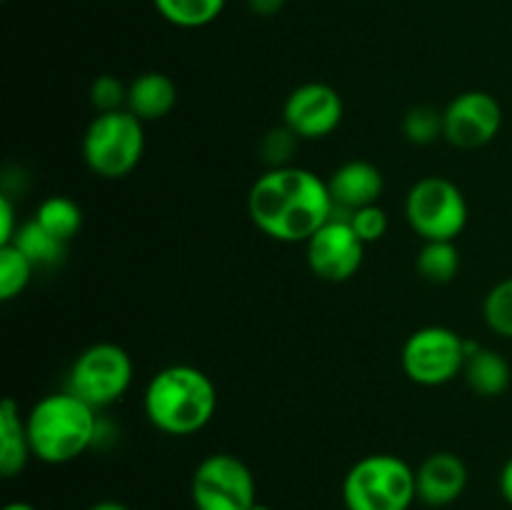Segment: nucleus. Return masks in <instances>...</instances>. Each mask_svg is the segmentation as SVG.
Instances as JSON below:
<instances>
[{"label": "nucleus", "mask_w": 512, "mask_h": 510, "mask_svg": "<svg viewBox=\"0 0 512 510\" xmlns=\"http://www.w3.org/2000/svg\"><path fill=\"white\" fill-rule=\"evenodd\" d=\"M248 215L278 243H308L333 215L328 180L298 165L265 170L248 193Z\"/></svg>", "instance_id": "obj_1"}, {"label": "nucleus", "mask_w": 512, "mask_h": 510, "mask_svg": "<svg viewBox=\"0 0 512 510\" xmlns=\"http://www.w3.org/2000/svg\"><path fill=\"white\" fill-rule=\"evenodd\" d=\"M143 408L153 428L185 438L200 433L213 420L218 390L205 370L195 365H168L145 385Z\"/></svg>", "instance_id": "obj_2"}, {"label": "nucleus", "mask_w": 512, "mask_h": 510, "mask_svg": "<svg viewBox=\"0 0 512 510\" xmlns=\"http://www.w3.org/2000/svg\"><path fill=\"white\" fill-rule=\"evenodd\" d=\"M33 458L48 465L73 463L93 448L100 433L98 410L70 390L48 393L25 413Z\"/></svg>", "instance_id": "obj_3"}, {"label": "nucleus", "mask_w": 512, "mask_h": 510, "mask_svg": "<svg viewBox=\"0 0 512 510\" xmlns=\"http://www.w3.org/2000/svg\"><path fill=\"white\" fill-rule=\"evenodd\" d=\"M415 500V468L393 453L365 455L343 478L345 510H410Z\"/></svg>", "instance_id": "obj_4"}, {"label": "nucleus", "mask_w": 512, "mask_h": 510, "mask_svg": "<svg viewBox=\"0 0 512 510\" xmlns=\"http://www.w3.org/2000/svg\"><path fill=\"white\" fill-rule=\"evenodd\" d=\"M143 153L145 123L130 110L98 113L83 135V160L98 178H125L138 168Z\"/></svg>", "instance_id": "obj_5"}, {"label": "nucleus", "mask_w": 512, "mask_h": 510, "mask_svg": "<svg viewBox=\"0 0 512 510\" xmlns=\"http://www.w3.org/2000/svg\"><path fill=\"white\" fill-rule=\"evenodd\" d=\"M405 218L423 240H458L470 208L463 190L445 175H428L405 195Z\"/></svg>", "instance_id": "obj_6"}, {"label": "nucleus", "mask_w": 512, "mask_h": 510, "mask_svg": "<svg viewBox=\"0 0 512 510\" xmlns=\"http://www.w3.org/2000/svg\"><path fill=\"white\" fill-rule=\"evenodd\" d=\"M133 358L118 343H95L75 358L68 373L70 393L95 410L118 403L133 385Z\"/></svg>", "instance_id": "obj_7"}, {"label": "nucleus", "mask_w": 512, "mask_h": 510, "mask_svg": "<svg viewBox=\"0 0 512 510\" xmlns=\"http://www.w3.org/2000/svg\"><path fill=\"white\" fill-rule=\"evenodd\" d=\"M468 350L465 338L445 325H425L408 335L400 350V365L413 383L438 388L463 375Z\"/></svg>", "instance_id": "obj_8"}, {"label": "nucleus", "mask_w": 512, "mask_h": 510, "mask_svg": "<svg viewBox=\"0 0 512 510\" xmlns=\"http://www.w3.org/2000/svg\"><path fill=\"white\" fill-rule=\"evenodd\" d=\"M190 498L195 510H250L258 493L253 473L238 455L213 453L195 468Z\"/></svg>", "instance_id": "obj_9"}, {"label": "nucleus", "mask_w": 512, "mask_h": 510, "mask_svg": "<svg viewBox=\"0 0 512 510\" xmlns=\"http://www.w3.org/2000/svg\"><path fill=\"white\" fill-rule=\"evenodd\" d=\"M305 255L315 278L328 283H345L360 270L365 258V243L348 223V213L333 208L328 223L310 235Z\"/></svg>", "instance_id": "obj_10"}, {"label": "nucleus", "mask_w": 512, "mask_h": 510, "mask_svg": "<svg viewBox=\"0 0 512 510\" xmlns=\"http://www.w3.org/2000/svg\"><path fill=\"white\" fill-rule=\"evenodd\" d=\"M503 128V105L488 90H465L443 108V138L463 150L493 143Z\"/></svg>", "instance_id": "obj_11"}, {"label": "nucleus", "mask_w": 512, "mask_h": 510, "mask_svg": "<svg viewBox=\"0 0 512 510\" xmlns=\"http://www.w3.org/2000/svg\"><path fill=\"white\" fill-rule=\"evenodd\" d=\"M343 115V98L328 83L298 85L283 103V125L300 140L328 138L343 123Z\"/></svg>", "instance_id": "obj_12"}, {"label": "nucleus", "mask_w": 512, "mask_h": 510, "mask_svg": "<svg viewBox=\"0 0 512 510\" xmlns=\"http://www.w3.org/2000/svg\"><path fill=\"white\" fill-rule=\"evenodd\" d=\"M415 488L418 500L428 508H448L468 488V465L450 450L428 455L415 468Z\"/></svg>", "instance_id": "obj_13"}, {"label": "nucleus", "mask_w": 512, "mask_h": 510, "mask_svg": "<svg viewBox=\"0 0 512 510\" xmlns=\"http://www.w3.org/2000/svg\"><path fill=\"white\" fill-rule=\"evenodd\" d=\"M328 190L333 208L350 215L353 210L378 205L385 190V178L378 165L368 160H348L330 173Z\"/></svg>", "instance_id": "obj_14"}, {"label": "nucleus", "mask_w": 512, "mask_h": 510, "mask_svg": "<svg viewBox=\"0 0 512 510\" xmlns=\"http://www.w3.org/2000/svg\"><path fill=\"white\" fill-rule=\"evenodd\" d=\"M178 105V85L173 78L158 70L135 75L128 83V108L143 123L160 120Z\"/></svg>", "instance_id": "obj_15"}, {"label": "nucleus", "mask_w": 512, "mask_h": 510, "mask_svg": "<svg viewBox=\"0 0 512 510\" xmlns=\"http://www.w3.org/2000/svg\"><path fill=\"white\" fill-rule=\"evenodd\" d=\"M465 350H468V360H465L463 378L468 388L475 395L483 398H498L510 388L512 368L508 360L493 348H483L475 340L465 338Z\"/></svg>", "instance_id": "obj_16"}, {"label": "nucleus", "mask_w": 512, "mask_h": 510, "mask_svg": "<svg viewBox=\"0 0 512 510\" xmlns=\"http://www.w3.org/2000/svg\"><path fill=\"white\" fill-rule=\"evenodd\" d=\"M30 458L33 448H30L25 415L20 413L15 398H5L0 403V475L15 478L23 473Z\"/></svg>", "instance_id": "obj_17"}, {"label": "nucleus", "mask_w": 512, "mask_h": 510, "mask_svg": "<svg viewBox=\"0 0 512 510\" xmlns=\"http://www.w3.org/2000/svg\"><path fill=\"white\" fill-rule=\"evenodd\" d=\"M10 243L18 250H23V255L35 268H53V265H58L65 255V245H68L55 238V235H50L35 218L20 223L18 233H15Z\"/></svg>", "instance_id": "obj_18"}, {"label": "nucleus", "mask_w": 512, "mask_h": 510, "mask_svg": "<svg viewBox=\"0 0 512 510\" xmlns=\"http://www.w3.org/2000/svg\"><path fill=\"white\" fill-rule=\"evenodd\" d=\"M415 270L428 283H450L460 270V250L455 240H423V248L415 258Z\"/></svg>", "instance_id": "obj_19"}, {"label": "nucleus", "mask_w": 512, "mask_h": 510, "mask_svg": "<svg viewBox=\"0 0 512 510\" xmlns=\"http://www.w3.org/2000/svg\"><path fill=\"white\" fill-rule=\"evenodd\" d=\"M228 0H153L155 10L175 28L195 30L215 23Z\"/></svg>", "instance_id": "obj_20"}, {"label": "nucleus", "mask_w": 512, "mask_h": 510, "mask_svg": "<svg viewBox=\"0 0 512 510\" xmlns=\"http://www.w3.org/2000/svg\"><path fill=\"white\" fill-rule=\"evenodd\" d=\"M50 235L70 243L83 228V208L68 195H50L38 205L33 215Z\"/></svg>", "instance_id": "obj_21"}, {"label": "nucleus", "mask_w": 512, "mask_h": 510, "mask_svg": "<svg viewBox=\"0 0 512 510\" xmlns=\"http://www.w3.org/2000/svg\"><path fill=\"white\" fill-rule=\"evenodd\" d=\"M35 265L13 243L0 245V298L5 303L18 298L30 285Z\"/></svg>", "instance_id": "obj_22"}, {"label": "nucleus", "mask_w": 512, "mask_h": 510, "mask_svg": "<svg viewBox=\"0 0 512 510\" xmlns=\"http://www.w3.org/2000/svg\"><path fill=\"white\" fill-rule=\"evenodd\" d=\"M483 318L493 333L512 340V278L500 280L483 300Z\"/></svg>", "instance_id": "obj_23"}, {"label": "nucleus", "mask_w": 512, "mask_h": 510, "mask_svg": "<svg viewBox=\"0 0 512 510\" xmlns=\"http://www.w3.org/2000/svg\"><path fill=\"white\" fill-rule=\"evenodd\" d=\"M403 135L413 145H430L443 138V110L433 105H415L403 118Z\"/></svg>", "instance_id": "obj_24"}, {"label": "nucleus", "mask_w": 512, "mask_h": 510, "mask_svg": "<svg viewBox=\"0 0 512 510\" xmlns=\"http://www.w3.org/2000/svg\"><path fill=\"white\" fill-rule=\"evenodd\" d=\"M298 143L300 138L288 125H278V128L268 130L265 138L260 140V158L268 165V170L288 168V165H293V155Z\"/></svg>", "instance_id": "obj_25"}, {"label": "nucleus", "mask_w": 512, "mask_h": 510, "mask_svg": "<svg viewBox=\"0 0 512 510\" xmlns=\"http://www.w3.org/2000/svg\"><path fill=\"white\" fill-rule=\"evenodd\" d=\"M90 103L98 113H115L128 108V85L115 75H98L90 85Z\"/></svg>", "instance_id": "obj_26"}, {"label": "nucleus", "mask_w": 512, "mask_h": 510, "mask_svg": "<svg viewBox=\"0 0 512 510\" xmlns=\"http://www.w3.org/2000/svg\"><path fill=\"white\" fill-rule=\"evenodd\" d=\"M348 223L353 225L355 235L363 240L365 245L378 243L385 233H388V213L380 205H368V208L353 210L348 215Z\"/></svg>", "instance_id": "obj_27"}, {"label": "nucleus", "mask_w": 512, "mask_h": 510, "mask_svg": "<svg viewBox=\"0 0 512 510\" xmlns=\"http://www.w3.org/2000/svg\"><path fill=\"white\" fill-rule=\"evenodd\" d=\"M18 228L20 223L15 218L13 200H10L8 193H3L0 195V245L10 243L15 238V233H18Z\"/></svg>", "instance_id": "obj_28"}, {"label": "nucleus", "mask_w": 512, "mask_h": 510, "mask_svg": "<svg viewBox=\"0 0 512 510\" xmlns=\"http://www.w3.org/2000/svg\"><path fill=\"white\" fill-rule=\"evenodd\" d=\"M285 0H248V8L253 15H260V18H273L283 10Z\"/></svg>", "instance_id": "obj_29"}, {"label": "nucleus", "mask_w": 512, "mask_h": 510, "mask_svg": "<svg viewBox=\"0 0 512 510\" xmlns=\"http://www.w3.org/2000/svg\"><path fill=\"white\" fill-rule=\"evenodd\" d=\"M500 495L505 498V503L512 505V455L508 458V463L503 465V470H500Z\"/></svg>", "instance_id": "obj_30"}, {"label": "nucleus", "mask_w": 512, "mask_h": 510, "mask_svg": "<svg viewBox=\"0 0 512 510\" xmlns=\"http://www.w3.org/2000/svg\"><path fill=\"white\" fill-rule=\"evenodd\" d=\"M88 510H130V508L120 503V500H98V503L90 505Z\"/></svg>", "instance_id": "obj_31"}, {"label": "nucleus", "mask_w": 512, "mask_h": 510, "mask_svg": "<svg viewBox=\"0 0 512 510\" xmlns=\"http://www.w3.org/2000/svg\"><path fill=\"white\" fill-rule=\"evenodd\" d=\"M3 510H38L33 503H25V500H13V503L5 505Z\"/></svg>", "instance_id": "obj_32"}, {"label": "nucleus", "mask_w": 512, "mask_h": 510, "mask_svg": "<svg viewBox=\"0 0 512 510\" xmlns=\"http://www.w3.org/2000/svg\"><path fill=\"white\" fill-rule=\"evenodd\" d=\"M250 510H273V508H270V505H265V503H260V500H255V505Z\"/></svg>", "instance_id": "obj_33"}]
</instances>
